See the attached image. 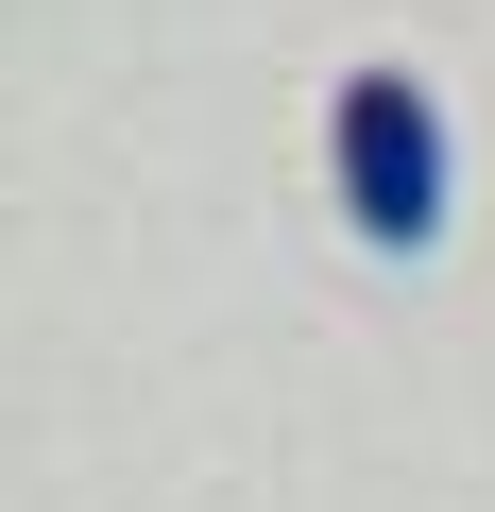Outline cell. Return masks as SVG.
I'll return each mask as SVG.
<instances>
[{
  "label": "cell",
  "mask_w": 495,
  "mask_h": 512,
  "mask_svg": "<svg viewBox=\"0 0 495 512\" xmlns=\"http://www.w3.org/2000/svg\"><path fill=\"white\" fill-rule=\"evenodd\" d=\"M325 171H342V222H359L376 256H427V239H444V120H427L410 69H342Z\"/></svg>",
  "instance_id": "6da1fadb"
}]
</instances>
